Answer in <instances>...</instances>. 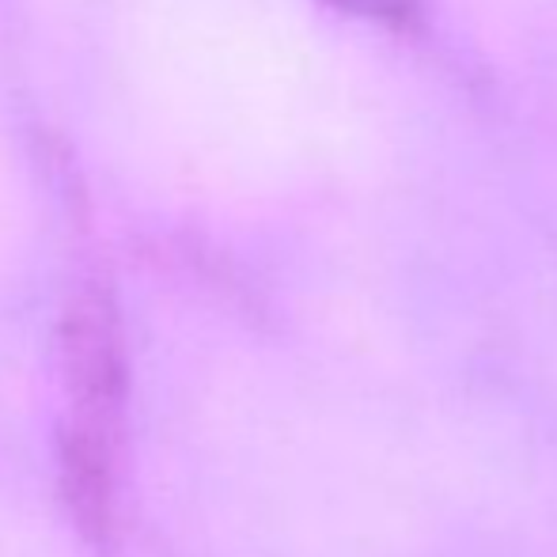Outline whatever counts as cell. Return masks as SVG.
<instances>
[{"mask_svg": "<svg viewBox=\"0 0 557 557\" xmlns=\"http://www.w3.org/2000/svg\"><path fill=\"white\" fill-rule=\"evenodd\" d=\"M334 4L349 8L352 15L364 20H383V23H406L418 8V0H334Z\"/></svg>", "mask_w": 557, "mask_h": 557, "instance_id": "6da1fadb", "label": "cell"}]
</instances>
